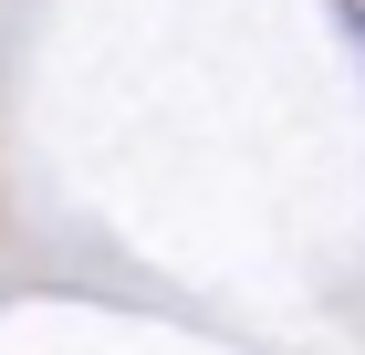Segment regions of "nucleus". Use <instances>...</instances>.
I'll return each instance as SVG.
<instances>
[{
  "label": "nucleus",
  "instance_id": "1",
  "mask_svg": "<svg viewBox=\"0 0 365 355\" xmlns=\"http://www.w3.org/2000/svg\"><path fill=\"white\" fill-rule=\"evenodd\" d=\"M334 21H344V42L365 53V0H334Z\"/></svg>",
  "mask_w": 365,
  "mask_h": 355
}]
</instances>
